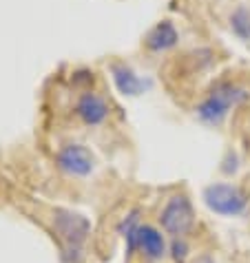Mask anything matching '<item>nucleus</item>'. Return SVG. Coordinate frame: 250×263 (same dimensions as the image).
I'll return each instance as SVG.
<instances>
[{
    "mask_svg": "<svg viewBox=\"0 0 250 263\" xmlns=\"http://www.w3.org/2000/svg\"><path fill=\"white\" fill-rule=\"evenodd\" d=\"M53 235L60 241V261L62 263H82L84 243L91 235V221L84 215L69 208H56L51 217Z\"/></svg>",
    "mask_w": 250,
    "mask_h": 263,
    "instance_id": "1",
    "label": "nucleus"
},
{
    "mask_svg": "<svg viewBox=\"0 0 250 263\" xmlns=\"http://www.w3.org/2000/svg\"><path fill=\"white\" fill-rule=\"evenodd\" d=\"M246 100H250V91L230 80H219L215 86L208 91L200 106H197V118L200 122L208 124V126H219L233 108L241 106Z\"/></svg>",
    "mask_w": 250,
    "mask_h": 263,
    "instance_id": "2",
    "label": "nucleus"
},
{
    "mask_svg": "<svg viewBox=\"0 0 250 263\" xmlns=\"http://www.w3.org/2000/svg\"><path fill=\"white\" fill-rule=\"evenodd\" d=\"M127 257L139 254L144 263H162L168 259V239L159 228L151 223H142L124 237Z\"/></svg>",
    "mask_w": 250,
    "mask_h": 263,
    "instance_id": "3",
    "label": "nucleus"
},
{
    "mask_svg": "<svg viewBox=\"0 0 250 263\" xmlns=\"http://www.w3.org/2000/svg\"><path fill=\"white\" fill-rule=\"evenodd\" d=\"M159 226L162 232L171 239L175 237H186L195 228V210L193 203L184 193L171 195L164 203V208L159 210Z\"/></svg>",
    "mask_w": 250,
    "mask_h": 263,
    "instance_id": "4",
    "label": "nucleus"
},
{
    "mask_svg": "<svg viewBox=\"0 0 250 263\" xmlns=\"http://www.w3.org/2000/svg\"><path fill=\"white\" fill-rule=\"evenodd\" d=\"M202 199L206 208L215 215L222 217H239L246 213L248 208V195L235 184H226V181H217L204 188Z\"/></svg>",
    "mask_w": 250,
    "mask_h": 263,
    "instance_id": "5",
    "label": "nucleus"
},
{
    "mask_svg": "<svg viewBox=\"0 0 250 263\" xmlns=\"http://www.w3.org/2000/svg\"><path fill=\"white\" fill-rule=\"evenodd\" d=\"M56 166L60 168V173H64L67 177L84 179L95 173L98 159H95V155L84 144L71 142V144H64L62 148L56 153Z\"/></svg>",
    "mask_w": 250,
    "mask_h": 263,
    "instance_id": "6",
    "label": "nucleus"
},
{
    "mask_svg": "<svg viewBox=\"0 0 250 263\" xmlns=\"http://www.w3.org/2000/svg\"><path fill=\"white\" fill-rule=\"evenodd\" d=\"M76 115L86 126H100V124H104L109 120L111 108H109L106 100L102 96H98L93 91H86L76 102Z\"/></svg>",
    "mask_w": 250,
    "mask_h": 263,
    "instance_id": "7",
    "label": "nucleus"
},
{
    "mask_svg": "<svg viewBox=\"0 0 250 263\" xmlns=\"http://www.w3.org/2000/svg\"><path fill=\"white\" fill-rule=\"evenodd\" d=\"M111 76H113V82L117 86V91L127 98H137L149 89L151 82H146L137 76V73L124 62H113L111 64Z\"/></svg>",
    "mask_w": 250,
    "mask_h": 263,
    "instance_id": "8",
    "label": "nucleus"
},
{
    "mask_svg": "<svg viewBox=\"0 0 250 263\" xmlns=\"http://www.w3.org/2000/svg\"><path fill=\"white\" fill-rule=\"evenodd\" d=\"M177 42H180V33H177V29H175V25L171 23V20H162V23H157L144 38L146 49L153 51V53L171 51Z\"/></svg>",
    "mask_w": 250,
    "mask_h": 263,
    "instance_id": "9",
    "label": "nucleus"
},
{
    "mask_svg": "<svg viewBox=\"0 0 250 263\" xmlns=\"http://www.w3.org/2000/svg\"><path fill=\"white\" fill-rule=\"evenodd\" d=\"M230 31L250 47V9L246 5H237L230 13Z\"/></svg>",
    "mask_w": 250,
    "mask_h": 263,
    "instance_id": "10",
    "label": "nucleus"
},
{
    "mask_svg": "<svg viewBox=\"0 0 250 263\" xmlns=\"http://www.w3.org/2000/svg\"><path fill=\"white\" fill-rule=\"evenodd\" d=\"M168 259L173 263H188L190 259V243L186 237H175L168 241Z\"/></svg>",
    "mask_w": 250,
    "mask_h": 263,
    "instance_id": "11",
    "label": "nucleus"
},
{
    "mask_svg": "<svg viewBox=\"0 0 250 263\" xmlns=\"http://www.w3.org/2000/svg\"><path fill=\"white\" fill-rule=\"evenodd\" d=\"M137 226H142V210H139V208H133V210H129V213L122 217V221L117 223V228H115V230H117V235L124 239L131 230H135Z\"/></svg>",
    "mask_w": 250,
    "mask_h": 263,
    "instance_id": "12",
    "label": "nucleus"
},
{
    "mask_svg": "<svg viewBox=\"0 0 250 263\" xmlns=\"http://www.w3.org/2000/svg\"><path fill=\"white\" fill-rule=\"evenodd\" d=\"M71 82L76 86H91L93 84V71H89V69L76 71L73 73V78H71Z\"/></svg>",
    "mask_w": 250,
    "mask_h": 263,
    "instance_id": "13",
    "label": "nucleus"
},
{
    "mask_svg": "<svg viewBox=\"0 0 250 263\" xmlns=\"http://www.w3.org/2000/svg\"><path fill=\"white\" fill-rule=\"evenodd\" d=\"M190 263H217V261H215V257H212V254L204 252V254H200V257H195Z\"/></svg>",
    "mask_w": 250,
    "mask_h": 263,
    "instance_id": "14",
    "label": "nucleus"
}]
</instances>
